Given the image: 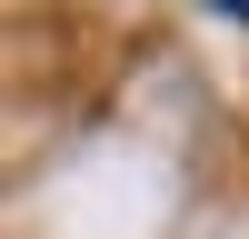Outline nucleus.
Masks as SVG:
<instances>
[{"label":"nucleus","mask_w":249,"mask_h":239,"mask_svg":"<svg viewBox=\"0 0 249 239\" xmlns=\"http://www.w3.org/2000/svg\"><path fill=\"white\" fill-rule=\"evenodd\" d=\"M210 10H219V20H249V0H210Z\"/></svg>","instance_id":"obj_1"}]
</instances>
